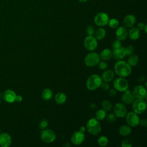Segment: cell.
<instances>
[{"label":"cell","mask_w":147,"mask_h":147,"mask_svg":"<svg viewBox=\"0 0 147 147\" xmlns=\"http://www.w3.org/2000/svg\"><path fill=\"white\" fill-rule=\"evenodd\" d=\"M126 121L129 126L136 127L139 125L140 117L137 114L131 111L126 114Z\"/></svg>","instance_id":"cell-11"},{"label":"cell","mask_w":147,"mask_h":147,"mask_svg":"<svg viewBox=\"0 0 147 147\" xmlns=\"http://www.w3.org/2000/svg\"><path fill=\"white\" fill-rule=\"evenodd\" d=\"M113 87L116 91L123 92L128 88L129 83L125 78H117L113 82Z\"/></svg>","instance_id":"cell-6"},{"label":"cell","mask_w":147,"mask_h":147,"mask_svg":"<svg viewBox=\"0 0 147 147\" xmlns=\"http://www.w3.org/2000/svg\"><path fill=\"white\" fill-rule=\"evenodd\" d=\"M115 35L118 40L123 41L126 40L128 36V31L125 26L117 27L115 32Z\"/></svg>","instance_id":"cell-14"},{"label":"cell","mask_w":147,"mask_h":147,"mask_svg":"<svg viewBox=\"0 0 147 147\" xmlns=\"http://www.w3.org/2000/svg\"><path fill=\"white\" fill-rule=\"evenodd\" d=\"M106 34V30L103 28H99L96 31H95V33L94 34V37L96 40H101L105 37Z\"/></svg>","instance_id":"cell-25"},{"label":"cell","mask_w":147,"mask_h":147,"mask_svg":"<svg viewBox=\"0 0 147 147\" xmlns=\"http://www.w3.org/2000/svg\"><path fill=\"white\" fill-rule=\"evenodd\" d=\"M139 61V57L136 54H131L129 55V57L127 59L128 64L131 66H136Z\"/></svg>","instance_id":"cell-27"},{"label":"cell","mask_w":147,"mask_h":147,"mask_svg":"<svg viewBox=\"0 0 147 147\" xmlns=\"http://www.w3.org/2000/svg\"><path fill=\"white\" fill-rule=\"evenodd\" d=\"M16 94L11 90H7L3 94V99L8 103H13L16 100Z\"/></svg>","instance_id":"cell-19"},{"label":"cell","mask_w":147,"mask_h":147,"mask_svg":"<svg viewBox=\"0 0 147 147\" xmlns=\"http://www.w3.org/2000/svg\"><path fill=\"white\" fill-rule=\"evenodd\" d=\"M139 124L144 127H146L147 126V121L145 118H142L141 119H140Z\"/></svg>","instance_id":"cell-39"},{"label":"cell","mask_w":147,"mask_h":147,"mask_svg":"<svg viewBox=\"0 0 147 147\" xmlns=\"http://www.w3.org/2000/svg\"><path fill=\"white\" fill-rule=\"evenodd\" d=\"M115 74L114 72L111 69H107L105 71L102 75V79L104 82H110L114 78Z\"/></svg>","instance_id":"cell-20"},{"label":"cell","mask_w":147,"mask_h":147,"mask_svg":"<svg viewBox=\"0 0 147 147\" xmlns=\"http://www.w3.org/2000/svg\"><path fill=\"white\" fill-rule=\"evenodd\" d=\"M66 99H67L66 95L63 92H59L55 95V102L59 105H62L66 101Z\"/></svg>","instance_id":"cell-24"},{"label":"cell","mask_w":147,"mask_h":147,"mask_svg":"<svg viewBox=\"0 0 147 147\" xmlns=\"http://www.w3.org/2000/svg\"><path fill=\"white\" fill-rule=\"evenodd\" d=\"M79 131H80L81 133H84L85 131H86V127L84 126H81L79 129Z\"/></svg>","instance_id":"cell-45"},{"label":"cell","mask_w":147,"mask_h":147,"mask_svg":"<svg viewBox=\"0 0 147 147\" xmlns=\"http://www.w3.org/2000/svg\"><path fill=\"white\" fill-rule=\"evenodd\" d=\"M109 94L110 96L113 97L114 96L116 95L117 94V92H116V90H114V89H111L109 90Z\"/></svg>","instance_id":"cell-42"},{"label":"cell","mask_w":147,"mask_h":147,"mask_svg":"<svg viewBox=\"0 0 147 147\" xmlns=\"http://www.w3.org/2000/svg\"><path fill=\"white\" fill-rule=\"evenodd\" d=\"M107 113L105 110L99 109L95 113V118L97 119L98 121H102L106 117Z\"/></svg>","instance_id":"cell-28"},{"label":"cell","mask_w":147,"mask_h":147,"mask_svg":"<svg viewBox=\"0 0 147 147\" xmlns=\"http://www.w3.org/2000/svg\"><path fill=\"white\" fill-rule=\"evenodd\" d=\"M100 57L99 55L94 52L88 53L84 59V63L87 67H92L96 65L100 61Z\"/></svg>","instance_id":"cell-4"},{"label":"cell","mask_w":147,"mask_h":147,"mask_svg":"<svg viewBox=\"0 0 147 147\" xmlns=\"http://www.w3.org/2000/svg\"><path fill=\"white\" fill-rule=\"evenodd\" d=\"M98 64L99 68L100 69H102V70H105V69H106L107 68V67H108L107 63H106V62L104 61H99Z\"/></svg>","instance_id":"cell-37"},{"label":"cell","mask_w":147,"mask_h":147,"mask_svg":"<svg viewBox=\"0 0 147 147\" xmlns=\"http://www.w3.org/2000/svg\"><path fill=\"white\" fill-rule=\"evenodd\" d=\"M84 46L88 51H93L98 47L97 40L92 36H87L84 40Z\"/></svg>","instance_id":"cell-9"},{"label":"cell","mask_w":147,"mask_h":147,"mask_svg":"<svg viewBox=\"0 0 147 147\" xmlns=\"http://www.w3.org/2000/svg\"><path fill=\"white\" fill-rule=\"evenodd\" d=\"M119 134L122 136H127L131 134V129L128 125H123L119 127L118 129Z\"/></svg>","instance_id":"cell-22"},{"label":"cell","mask_w":147,"mask_h":147,"mask_svg":"<svg viewBox=\"0 0 147 147\" xmlns=\"http://www.w3.org/2000/svg\"><path fill=\"white\" fill-rule=\"evenodd\" d=\"M131 93L136 99H144L147 95L146 87H144L142 85H137L135 86Z\"/></svg>","instance_id":"cell-10"},{"label":"cell","mask_w":147,"mask_h":147,"mask_svg":"<svg viewBox=\"0 0 147 147\" xmlns=\"http://www.w3.org/2000/svg\"><path fill=\"white\" fill-rule=\"evenodd\" d=\"M114 114L119 118L124 117L127 114V108L122 103H117L114 107Z\"/></svg>","instance_id":"cell-12"},{"label":"cell","mask_w":147,"mask_h":147,"mask_svg":"<svg viewBox=\"0 0 147 147\" xmlns=\"http://www.w3.org/2000/svg\"><path fill=\"white\" fill-rule=\"evenodd\" d=\"M16 100L17 101V102H21L22 100V98L21 95H17L16 96Z\"/></svg>","instance_id":"cell-43"},{"label":"cell","mask_w":147,"mask_h":147,"mask_svg":"<svg viewBox=\"0 0 147 147\" xmlns=\"http://www.w3.org/2000/svg\"><path fill=\"white\" fill-rule=\"evenodd\" d=\"M145 25V24H144L143 22H139V23H138L137 26V28H138L140 30H143L144 29Z\"/></svg>","instance_id":"cell-41"},{"label":"cell","mask_w":147,"mask_h":147,"mask_svg":"<svg viewBox=\"0 0 147 147\" xmlns=\"http://www.w3.org/2000/svg\"><path fill=\"white\" fill-rule=\"evenodd\" d=\"M113 56L116 60H119L124 59V57L126 56L125 47H121L119 48L113 50Z\"/></svg>","instance_id":"cell-17"},{"label":"cell","mask_w":147,"mask_h":147,"mask_svg":"<svg viewBox=\"0 0 147 147\" xmlns=\"http://www.w3.org/2000/svg\"><path fill=\"white\" fill-rule=\"evenodd\" d=\"M2 95L1 93L0 92V103H1V102H2Z\"/></svg>","instance_id":"cell-48"},{"label":"cell","mask_w":147,"mask_h":147,"mask_svg":"<svg viewBox=\"0 0 147 147\" xmlns=\"http://www.w3.org/2000/svg\"><path fill=\"white\" fill-rule=\"evenodd\" d=\"M121 47H122V44H121V42L120 40H115L113 43H112V48H113V50H114V49H116L117 48H120Z\"/></svg>","instance_id":"cell-34"},{"label":"cell","mask_w":147,"mask_h":147,"mask_svg":"<svg viewBox=\"0 0 147 147\" xmlns=\"http://www.w3.org/2000/svg\"><path fill=\"white\" fill-rule=\"evenodd\" d=\"M85 140L84 133H81L79 131L74 132L71 137V141L74 145H79L82 144Z\"/></svg>","instance_id":"cell-13"},{"label":"cell","mask_w":147,"mask_h":147,"mask_svg":"<svg viewBox=\"0 0 147 147\" xmlns=\"http://www.w3.org/2000/svg\"><path fill=\"white\" fill-rule=\"evenodd\" d=\"M102 106L103 107V109L106 111H110L113 108L111 103L108 100H103L102 102Z\"/></svg>","instance_id":"cell-30"},{"label":"cell","mask_w":147,"mask_h":147,"mask_svg":"<svg viewBox=\"0 0 147 147\" xmlns=\"http://www.w3.org/2000/svg\"><path fill=\"white\" fill-rule=\"evenodd\" d=\"M100 86H101L103 90H105V91L108 90L109 89V87H110L109 84L107 82H103V83L102 82V84H101V85H100Z\"/></svg>","instance_id":"cell-38"},{"label":"cell","mask_w":147,"mask_h":147,"mask_svg":"<svg viewBox=\"0 0 147 147\" xmlns=\"http://www.w3.org/2000/svg\"><path fill=\"white\" fill-rule=\"evenodd\" d=\"M128 35L131 40H136L140 37V30L137 28L131 27L128 32Z\"/></svg>","instance_id":"cell-21"},{"label":"cell","mask_w":147,"mask_h":147,"mask_svg":"<svg viewBox=\"0 0 147 147\" xmlns=\"http://www.w3.org/2000/svg\"><path fill=\"white\" fill-rule=\"evenodd\" d=\"M115 120H116V116L114 113H110L107 115V121L109 123H113L114 121H115Z\"/></svg>","instance_id":"cell-36"},{"label":"cell","mask_w":147,"mask_h":147,"mask_svg":"<svg viewBox=\"0 0 147 147\" xmlns=\"http://www.w3.org/2000/svg\"><path fill=\"white\" fill-rule=\"evenodd\" d=\"M86 127L88 133L92 135H98L101 130V126L99 121L94 118L90 119L86 124Z\"/></svg>","instance_id":"cell-3"},{"label":"cell","mask_w":147,"mask_h":147,"mask_svg":"<svg viewBox=\"0 0 147 147\" xmlns=\"http://www.w3.org/2000/svg\"><path fill=\"white\" fill-rule=\"evenodd\" d=\"M11 138L10 136L4 133L0 135V145L2 147H8L11 145Z\"/></svg>","instance_id":"cell-16"},{"label":"cell","mask_w":147,"mask_h":147,"mask_svg":"<svg viewBox=\"0 0 147 147\" xmlns=\"http://www.w3.org/2000/svg\"><path fill=\"white\" fill-rule=\"evenodd\" d=\"M99 56L102 60H109L113 57V52L110 49L106 48L100 52Z\"/></svg>","instance_id":"cell-23"},{"label":"cell","mask_w":147,"mask_h":147,"mask_svg":"<svg viewBox=\"0 0 147 147\" xmlns=\"http://www.w3.org/2000/svg\"><path fill=\"white\" fill-rule=\"evenodd\" d=\"M123 92L124 93L121 97V99L122 102L127 105H130L132 103L135 99V98L134 97L132 93L130 92V91L128 88Z\"/></svg>","instance_id":"cell-15"},{"label":"cell","mask_w":147,"mask_h":147,"mask_svg":"<svg viewBox=\"0 0 147 147\" xmlns=\"http://www.w3.org/2000/svg\"><path fill=\"white\" fill-rule=\"evenodd\" d=\"M146 28H147V25L146 24H145V27H144V30H145V32L146 33Z\"/></svg>","instance_id":"cell-47"},{"label":"cell","mask_w":147,"mask_h":147,"mask_svg":"<svg viewBox=\"0 0 147 147\" xmlns=\"http://www.w3.org/2000/svg\"><path fill=\"white\" fill-rule=\"evenodd\" d=\"M97 142L100 146H105L109 143V140L106 136H102L99 137L97 140Z\"/></svg>","instance_id":"cell-29"},{"label":"cell","mask_w":147,"mask_h":147,"mask_svg":"<svg viewBox=\"0 0 147 147\" xmlns=\"http://www.w3.org/2000/svg\"><path fill=\"white\" fill-rule=\"evenodd\" d=\"M132 103V109L133 111L136 114H141L145 111L147 104L144 99H136V100L134 99Z\"/></svg>","instance_id":"cell-5"},{"label":"cell","mask_w":147,"mask_h":147,"mask_svg":"<svg viewBox=\"0 0 147 147\" xmlns=\"http://www.w3.org/2000/svg\"><path fill=\"white\" fill-rule=\"evenodd\" d=\"M41 139L46 143L53 142L56 138L55 133L49 129H44L40 133Z\"/></svg>","instance_id":"cell-7"},{"label":"cell","mask_w":147,"mask_h":147,"mask_svg":"<svg viewBox=\"0 0 147 147\" xmlns=\"http://www.w3.org/2000/svg\"><path fill=\"white\" fill-rule=\"evenodd\" d=\"M52 95H53V92L52 90L48 88H46L44 89L41 94L42 98L45 101L50 100L52 98Z\"/></svg>","instance_id":"cell-26"},{"label":"cell","mask_w":147,"mask_h":147,"mask_svg":"<svg viewBox=\"0 0 147 147\" xmlns=\"http://www.w3.org/2000/svg\"><path fill=\"white\" fill-rule=\"evenodd\" d=\"M48 125V121L47 119H42L39 123V127L40 129L42 130L45 129Z\"/></svg>","instance_id":"cell-35"},{"label":"cell","mask_w":147,"mask_h":147,"mask_svg":"<svg viewBox=\"0 0 147 147\" xmlns=\"http://www.w3.org/2000/svg\"><path fill=\"white\" fill-rule=\"evenodd\" d=\"M80 2H86L87 0H78Z\"/></svg>","instance_id":"cell-49"},{"label":"cell","mask_w":147,"mask_h":147,"mask_svg":"<svg viewBox=\"0 0 147 147\" xmlns=\"http://www.w3.org/2000/svg\"><path fill=\"white\" fill-rule=\"evenodd\" d=\"M125 49L126 54V55H128V56L133 54L134 51V48L131 45H127L126 47L125 48Z\"/></svg>","instance_id":"cell-32"},{"label":"cell","mask_w":147,"mask_h":147,"mask_svg":"<svg viewBox=\"0 0 147 147\" xmlns=\"http://www.w3.org/2000/svg\"><path fill=\"white\" fill-rule=\"evenodd\" d=\"M96 107V105H95V103H92V104L91 105V107L92 108V109H94V108H95Z\"/></svg>","instance_id":"cell-46"},{"label":"cell","mask_w":147,"mask_h":147,"mask_svg":"<svg viewBox=\"0 0 147 147\" xmlns=\"http://www.w3.org/2000/svg\"><path fill=\"white\" fill-rule=\"evenodd\" d=\"M64 146H71V144H64Z\"/></svg>","instance_id":"cell-50"},{"label":"cell","mask_w":147,"mask_h":147,"mask_svg":"<svg viewBox=\"0 0 147 147\" xmlns=\"http://www.w3.org/2000/svg\"><path fill=\"white\" fill-rule=\"evenodd\" d=\"M136 18L133 14H128L126 16L123 20V24L126 28H131L135 24Z\"/></svg>","instance_id":"cell-18"},{"label":"cell","mask_w":147,"mask_h":147,"mask_svg":"<svg viewBox=\"0 0 147 147\" xmlns=\"http://www.w3.org/2000/svg\"><path fill=\"white\" fill-rule=\"evenodd\" d=\"M94 28L92 25H88L87 26L86 32L88 36H92L95 33Z\"/></svg>","instance_id":"cell-33"},{"label":"cell","mask_w":147,"mask_h":147,"mask_svg":"<svg viewBox=\"0 0 147 147\" xmlns=\"http://www.w3.org/2000/svg\"><path fill=\"white\" fill-rule=\"evenodd\" d=\"M145 80V76H141L138 79V81L140 82V83H142V82H144Z\"/></svg>","instance_id":"cell-44"},{"label":"cell","mask_w":147,"mask_h":147,"mask_svg":"<svg viewBox=\"0 0 147 147\" xmlns=\"http://www.w3.org/2000/svg\"><path fill=\"white\" fill-rule=\"evenodd\" d=\"M102 79L97 74H92L88 77L86 82L87 88L91 91L95 90L100 87Z\"/></svg>","instance_id":"cell-2"},{"label":"cell","mask_w":147,"mask_h":147,"mask_svg":"<svg viewBox=\"0 0 147 147\" xmlns=\"http://www.w3.org/2000/svg\"><path fill=\"white\" fill-rule=\"evenodd\" d=\"M109 17L107 14L104 12L98 13L94 17V23L98 26H104L108 24Z\"/></svg>","instance_id":"cell-8"},{"label":"cell","mask_w":147,"mask_h":147,"mask_svg":"<svg viewBox=\"0 0 147 147\" xmlns=\"http://www.w3.org/2000/svg\"><path fill=\"white\" fill-rule=\"evenodd\" d=\"M115 73L119 77L126 78L130 75L131 72V67L123 60H118L114 65Z\"/></svg>","instance_id":"cell-1"},{"label":"cell","mask_w":147,"mask_h":147,"mask_svg":"<svg viewBox=\"0 0 147 147\" xmlns=\"http://www.w3.org/2000/svg\"><path fill=\"white\" fill-rule=\"evenodd\" d=\"M108 25L110 28L112 29H115L119 26V21L116 18H111L109 20Z\"/></svg>","instance_id":"cell-31"},{"label":"cell","mask_w":147,"mask_h":147,"mask_svg":"<svg viewBox=\"0 0 147 147\" xmlns=\"http://www.w3.org/2000/svg\"><path fill=\"white\" fill-rule=\"evenodd\" d=\"M129 143H130V140H123V141H122V146H126V147L131 146H132V144H129Z\"/></svg>","instance_id":"cell-40"}]
</instances>
